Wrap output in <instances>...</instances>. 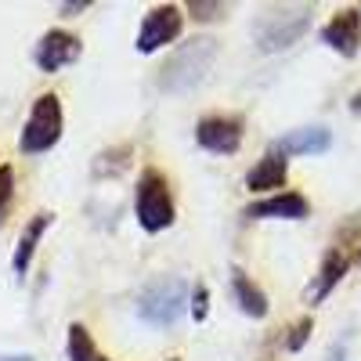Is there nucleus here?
I'll return each instance as SVG.
<instances>
[{"instance_id":"412c9836","label":"nucleus","mask_w":361,"mask_h":361,"mask_svg":"<svg viewBox=\"0 0 361 361\" xmlns=\"http://www.w3.org/2000/svg\"><path fill=\"white\" fill-rule=\"evenodd\" d=\"M192 314H195V322H206V314H209V289H206V286H195V296H192Z\"/></svg>"},{"instance_id":"423d86ee","label":"nucleus","mask_w":361,"mask_h":361,"mask_svg":"<svg viewBox=\"0 0 361 361\" xmlns=\"http://www.w3.org/2000/svg\"><path fill=\"white\" fill-rule=\"evenodd\" d=\"M243 134H246V123L243 116H202L195 123V141L214 156H235L243 148Z\"/></svg>"},{"instance_id":"9d476101","label":"nucleus","mask_w":361,"mask_h":361,"mask_svg":"<svg viewBox=\"0 0 361 361\" xmlns=\"http://www.w3.org/2000/svg\"><path fill=\"white\" fill-rule=\"evenodd\" d=\"M307 214H311V202L300 192H279L246 206V217L253 221H304Z\"/></svg>"},{"instance_id":"4be33fe9","label":"nucleus","mask_w":361,"mask_h":361,"mask_svg":"<svg viewBox=\"0 0 361 361\" xmlns=\"http://www.w3.org/2000/svg\"><path fill=\"white\" fill-rule=\"evenodd\" d=\"M66 15H76V11H87V0H69V4H62Z\"/></svg>"},{"instance_id":"dca6fc26","label":"nucleus","mask_w":361,"mask_h":361,"mask_svg":"<svg viewBox=\"0 0 361 361\" xmlns=\"http://www.w3.org/2000/svg\"><path fill=\"white\" fill-rule=\"evenodd\" d=\"M69 361H109L98 347H94V340H90V333H87V325H80V322H73L69 325Z\"/></svg>"},{"instance_id":"39448f33","label":"nucleus","mask_w":361,"mask_h":361,"mask_svg":"<svg viewBox=\"0 0 361 361\" xmlns=\"http://www.w3.org/2000/svg\"><path fill=\"white\" fill-rule=\"evenodd\" d=\"M134 209H137V224L148 235H159L173 224L177 209H173V195H170V180L156 170L145 166L137 177V192H134Z\"/></svg>"},{"instance_id":"f3484780","label":"nucleus","mask_w":361,"mask_h":361,"mask_svg":"<svg viewBox=\"0 0 361 361\" xmlns=\"http://www.w3.org/2000/svg\"><path fill=\"white\" fill-rule=\"evenodd\" d=\"M130 166V145H119V148H109V152H102L98 156V163H94V173L98 177H105V173H123Z\"/></svg>"},{"instance_id":"9b49d317","label":"nucleus","mask_w":361,"mask_h":361,"mask_svg":"<svg viewBox=\"0 0 361 361\" xmlns=\"http://www.w3.org/2000/svg\"><path fill=\"white\" fill-rule=\"evenodd\" d=\"M329 148H333V130L329 127H300V130L275 137L271 152H279V156H322Z\"/></svg>"},{"instance_id":"f257e3e1","label":"nucleus","mask_w":361,"mask_h":361,"mask_svg":"<svg viewBox=\"0 0 361 361\" xmlns=\"http://www.w3.org/2000/svg\"><path fill=\"white\" fill-rule=\"evenodd\" d=\"M214 58H217L214 37H195L188 44H180L166 58V66L159 69V90H166V94H188L192 87H199L206 80Z\"/></svg>"},{"instance_id":"6e6552de","label":"nucleus","mask_w":361,"mask_h":361,"mask_svg":"<svg viewBox=\"0 0 361 361\" xmlns=\"http://www.w3.org/2000/svg\"><path fill=\"white\" fill-rule=\"evenodd\" d=\"M80 54H83V44L76 33H69V29H47L33 51V62L40 73H58V69L73 66Z\"/></svg>"},{"instance_id":"ddd939ff","label":"nucleus","mask_w":361,"mask_h":361,"mask_svg":"<svg viewBox=\"0 0 361 361\" xmlns=\"http://www.w3.org/2000/svg\"><path fill=\"white\" fill-rule=\"evenodd\" d=\"M51 224H54V214H37L33 221L22 228L18 246H15V257H11V271H15V275H25V271H29V264H33V253H37L40 238H44V231H47Z\"/></svg>"},{"instance_id":"f8f14e48","label":"nucleus","mask_w":361,"mask_h":361,"mask_svg":"<svg viewBox=\"0 0 361 361\" xmlns=\"http://www.w3.org/2000/svg\"><path fill=\"white\" fill-rule=\"evenodd\" d=\"M347 267H350V257H347L340 246H333V250L322 257V267H318V275H314V286L307 289L311 304H322V300L340 286V279L347 275Z\"/></svg>"},{"instance_id":"5701e85b","label":"nucleus","mask_w":361,"mask_h":361,"mask_svg":"<svg viewBox=\"0 0 361 361\" xmlns=\"http://www.w3.org/2000/svg\"><path fill=\"white\" fill-rule=\"evenodd\" d=\"M325 361H347V350H343V343H333V350H329V357Z\"/></svg>"},{"instance_id":"f03ea898","label":"nucleus","mask_w":361,"mask_h":361,"mask_svg":"<svg viewBox=\"0 0 361 361\" xmlns=\"http://www.w3.org/2000/svg\"><path fill=\"white\" fill-rule=\"evenodd\" d=\"M188 311V286L177 275L152 279L137 293V318L152 329H170Z\"/></svg>"},{"instance_id":"7ed1b4c3","label":"nucleus","mask_w":361,"mask_h":361,"mask_svg":"<svg viewBox=\"0 0 361 361\" xmlns=\"http://www.w3.org/2000/svg\"><path fill=\"white\" fill-rule=\"evenodd\" d=\"M311 18H314V11L307 8V4H286V8H267L260 18H257V25H253V40H257V47L260 51H286V47H293L300 37L311 29Z\"/></svg>"},{"instance_id":"20e7f679","label":"nucleus","mask_w":361,"mask_h":361,"mask_svg":"<svg viewBox=\"0 0 361 361\" xmlns=\"http://www.w3.org/2000/svg\"><path fill=\"white\" fill-rule=\"evenodd\" d=\"M62 130H66V116H62V98L44 90V94L33 102L29 109V119L22 123V134H18V148L25 156H40V152H51V148L62 141Z\"/></svg>"},{"instance_id":"a878e982","label":"nucleus","mask_w":361,"mask_h":361,"mask_svg":"<svg viewBox=\"0 0 361 361\" xmlns=\"http://www.w3.org/2000/svg\"><path fill=\"white\" fill-rule=\"evenodd\" d=\"M166 361H180V357H166Z\"/></svg>"},{"instance_id":"1a4fd4ad","label":"nucleus","mask_w":361,"mask_h":361,"mask_svg":"<svg viewBox=\"0 0 361 361\" xmlns=\"http://www.w3.org/2000/svg\"><path fill=\"white\" fill-rule=\"evenodd\" d=\"M322 40L333 47L343 58H354L361 47V11L357 8H340L333 18L325 22L322 29Z\"/></svg>"},{"instance_id":"aec40b11","label":"nucleus","mask_w":361,"mask_h":361,"mask_svg":"<svg viewBox=\"0 0 361 361\" xmlns=\"http://www.w3.org/2000/svg\"><path fill=\"white\" fill-rule=\"evenodd\" d=\"M311 329H314V322L304 314L300 322H293V329H289V336H286V350H300L307 340H311Z\"/></svg>"},{"instance_id":"4468645a","label":"nucleus","mask_w":361,"mask_h":361,"mask_svg":"<svg viewBox=\"0 0 361 361\" xmlns=\"http://www.w3.org/2000/svg\"><path fill=\"white\" fill-rule=\"evenodd\" d=\"M231 293H235V304L243 307V314H250V318H264L271 311L264 289L246 275L243 267H231Z\"/></svg>"},{"instance_id":"393cba45","label":"nucleus","mask_w":361,"mask_h":361,"mask_svg":"<svg viewBox=\"0 0 361 361\" xmlns=\"http://www.w3.org/2000/svg\"><path fill=\"white\" fill-rule=\"evenodd\" d=\"M350 109H354V112H361V90H357V94H354V102H350Z\"/></svg>"},{"instance_id":"6ab92c4d","label":"nucleus","mask_w":361,"mask_h":361,"mask_svg":"<svg viewBox=\"0 0 361 361\" xmlns=\"http://www.w3.org/2000/svg\"><path fill=\"white\" fill-rule=\"evenodd\" d=\"M228 8L221 4V0H192L188 4V15L195 18V22H214V18H221Z\"/></svg>"},{"instance_id":"2eb2a0df","label":"nucleus","mask_w":361,"mask_h":361,"mask_svg":"<svg viewBox=\"0 0 361 361\" xmlns=\"http://www.w3.org/2000/svg\"><path fill=\"white\" fill-rule=\"evenodd\" d=\"M286 177H289V166H286V156L279 152H267L250 173H246V188L250 192H275L286 185Z\"/></svg>"},{"instance_id":"b1692460","label":"nucleus","mask_w":361,"mask_h":361,"mask_svg":"<svg viewBox=\"0 0 361 361\" xmlns=\"http://www.w3.org/2000/svg\"><path fill=\"white\" fill-rule=\"evenodd\" d=\"M0 361H33V357H29V354H22V357H18V354H4Z\"/></svg>"},{"instance_id":"a211bd4d","label":"nucleus","mask_w":361,"mask_h":361,"mask_svg":"<svg viewBox=\"0 0 361 361\" xmlns=\"http://www.w3.org/2000/svg\"><path fill=\"white\" fill-rule=\"evenodd\" d=\"M15 202V166L0 163V221L8 217V209Z\"/></svg>"},{"instance_id":"bb28decb","label":"nucleus","mask_w":361,"mask_h":361,"mask_svg":"<svg viewBox=\"0 0 361 361\" xmlns=\"http://www.w3.org/2000/svg\"><path fill=\"white\" fill-rule=\"evenodd\" d=\"M357 260H361V250H357Z\"/></svg>"},{"instance_id":"0eeeda50","label":"nucleus","mask_w":361,"mask_h":361,"mask_svg":"<svg viewBox=\"0 0 361 361\" xmlns=\"http://www.w3.org/2000/svg\"><path fill=\"white\" fill-rule=\"evenodd\" d=\"M180 25H185V8H177V4H159L145 15L141 29H137V51L141 54H156L159 47L173 44L180 37Z\"/></svg>"}]
</instances>
